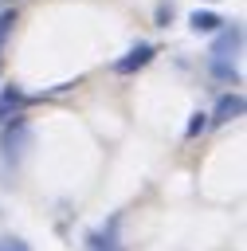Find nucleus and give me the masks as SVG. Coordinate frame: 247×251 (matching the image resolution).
<instances>
[{
  "label": "nucleus",
  "instance_id": "f257e3e1",
  "mask_svg": "<svg viewBox=\"0 0 247 251\" xmlns=\"http://www.w3.org/2000/svg\"><path fill=\"white\" fill-rule=\"evenodd\" d=\"M239 47H243V27L231 24V27L212 43V75H216V78L231 82V78L239 75V71H235V55H239Z\"/></svg>",
  "mask_w": 247,
  "mask_h": 251
},
{
  "label": "nucleus",
  "instance_id": "f03ea898",
  "mask_svg": "<svg viewBox=\"0 0 247 251\" xmlns=\"http://www.w3.org/2000/svg\"><path fill=\"white\" fill-rule=\"evenodd\" d=\"M27 141H31V129H27L20 118L4 122V133H0V157H4L8 165H20V157H24Z\"/></svg>",
  "mask_w": 247,
  "mask_h": 251
},
{
  "label": "nucleus",
  "instance_id": "7ed1b4c3",
  "mask_svg": "<svg viewBox=\"0 0 247 251\" xmlns=\"http://www.w3.org/2000/svg\"><path fill=\"white\" fill-rule=\"evenodd\" d=\"M153 55H157V47H153V43H137V47H129V51L114 63V71H118V75H137L141 67H149V63H153Z\"/></svg>",
  "mask_w": 247,
  "mask_h": 251
},
{
  "label": "nucleus",
  "instance_id": "20e7f679",
  "mask_svg": "<svg viewBox=\"0 0 247 251\" xmlns=\"http://www.w3.org/2000/svg\"><path fill=\"white\" fill-rule=\"evenodd\" d=\"M86 251H122L118 220H110V224H102L98 231H90V239H86Z\"/></svg>",
  "mask_w": 247,
  "mask_h": 251
},
{
  "label": "nucleus",
  "instance_id": "39448f33",
  "mask_svg": "<svg viewBox=\"0 0 247 251\" xmlns=\"http://www.w3.org/2000/svg\"><path fill=\"white\" fill-rule=\"evenodd\" d=\"M243 114V94H223L220 102H216V110H212V126H227V122H235Z\"/></svg>",
  "mask_w": 247,
  "mask_h": 251
},
{
  "label": "nucleus",
  "instance_id": "423d86ee",
  "mask_svg": "<svg viewBox=\"0 0 247 251\" xmlns=\"http://www.w3.org/2000/svg\"><path fill=\"white\" fill-rule=\"evenodd\" d=\"M24 106H27V94H24L20 86H4V90H0V122H12Z\"/></svg>",
  "mask_w": 247,
  "mask_h": 251
},
{
  "label": "nucleus",
  "instance_id": "0eeeda50",
  "mask_svg": "<svg viewBox=\"0 0 247 251\" xmlns=\"http://www.w3.org/2000/svg\"><path fill=\"white\" fill-rule=\"evenodd\" d=\"M196 31H216L220 27V16L216 12H192V20H188Z\"/></svg>",
  "mask_w": 247,
  "mask_h": 251
},
{
  "label": "nucleus",
  "instance_id": "6e6552de",
  "mask_svg": "<svg viewBox=\"0 0 247 251\" xmlns=\"http://www.w3.org/2000/svg\"><path fill=\"white\" fill-rule=\"evenodd\" d=\"M12 27H16V8H8V12H0V55H4V43H8V35H12Z\"/></svg>",
  "mask_w": 247,
  "mask_h": 251
},
{
  "label": "nucleus",
  "instance_id": "1a4fd4ad",
  "mask_svg": "<svg viewBox=\"0 0 247 251\" xmlns=\"http://www.w3.org/2000/svg\"><path fill=\"white\" fill-rule=\"evenodd\" d=\"M0 251H31V247H27V239H20V235H0Z\"/></svg>",
  "mask_w": 247,
  "mask_h": 251
},
{
  "label": "nucleus",
  "instance_id": "9d476101",
  "mask_svg": "<svg viewBox=\"0 0 247 251\" xmlns=\"http://www.w3.org/2000/svg\"><path fill=\"white\" fill-rule=\"evenodd\" d=\"M204 129H208V114H192L188 118V137H200Z\"/></svg>",
  "mask_w": 247,
  "mask_h": 251
}]
</instances>
